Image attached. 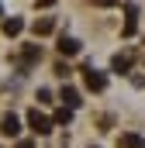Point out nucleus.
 Returning <instances> with one entry per match:
<instances>
[{
	"instance_id": "nucleus-12",
	"label": "nucleus",
	"mask_w": 145,
	"mask_h": 148,
	"mask_svg": "<svg viewBox=\"0 0 145 148\" xmlns=\"http://www.w3.org/2000/svg\"><path fill=\"white\" fill-rule=\"evenodd\" d=\"M0 17H3V10H0Z\"/></svg>"
},
{
	"instance_id": "nucleus-3",
	"label": "nucleus",
	"mask_w": 145,
	"mask_h": 148,
	"mask_svg": "<svg viewBox=\"0 0 145 148\" xmlns=\"http://www.w3.org/2000/svg\"><path fill=\"white\" fill-rule=\"evenodd\" d=\"M104 86H107V79H104V76L97 73V69H86V90H97V93H100Z\"/></svg>"
},
{
	"instance_id": "nucleus-7",
	"label": "nucleus",
	"mask_w": 145,
	"mask_h": 148,
	"mask_svg": "<svg viewBox=\"0 0 145 148\" xmlns=\"http://www.w3.org/2000/svg\"><path fill=\"white\" fill-rule=\"evenodd\" d=\"M62 103H66L69 110H76V107H79V93H76V90H69V86H66V90H62Z\"/></svg>"
},
{
	"instance_id": "nucleus-2",
	"label": "nucleus",
	"mask_w": 145,
	"mask_h": 148,
	"mask_svg": "<svg viewBox=\"0 0 145 148\" xmlns=\"http://www.w3.org/2000/svg\"><path fill=\"white\" fill-rule=\"evenodd\" d=\"M0 131H3L7 138H17V134H21V121H17L14 114H3V121H0Z\"/></svg>"
},
{
	"instance_id": "nucleus-10",
	"label": "nucleus",
	"mask_w": 145,
	"mask_h": 148,
	"mask_svg": "<svg viewBox=\"0 0 145 148\" xmlns=\"http://www.w3.org/2000/svg\"><path fill=\"white\" fill-rule=\"evenodd\" d=\"M52 121H55V124H69V121H72V110H69V107H59Z\"/></svg>"
},
{
	"instance_id": "nucleus-5",
	"label": "nucleus",
	"mask_w": 145,
	"mask_h": 148,
	"mask_svg": "<svg viewBox=\"0 0 145 148\" xmlns=\"http://www.w3.org/2000/svg\"><path fill=\"white\" fill-rule=\"evenodd\" d=\"M59 52H62V55H76V52H79V41H76V38H59Z\"/></svg>"
},
{
	"instance_id": "nucleus-1",
	"label": "nucleus",
	"mask_w": 145,
	"mask_h": 148,
	"mask_svg": "<svg viewBox=\"0 0 145 148\" xmlns=\"http://www.w3.org/2000/svg\"><path fill=\"white\" fill-rule=\"evenodd\" d=\"M52 117H45V114H38V110H28V127L35 131V134H48L52 131Z\"/></svg>"
},
{
	"instance_id": "nucleus-9",
	"label": "nucleus",
	"mask_w": 145,
	"mask_h": 148,
	"mask_svg": "<svg viewBox=\"0 0 145 148\" xmlns=\"http://www.w3.org/2000/svg\"><path fill=\"white\" fill-rule=\"evenodd\" d=\"M52 28H55V21H52V17H41V21H35V35H48Z\"/></svg>"
},
{
	"instance_id": "nucleus-11",
	"label": "nucleus",
	"mask_w": 145,
	"mask_h": 148,
	"mask_svg": "<svg viewBox=\"0 0 145 148\" xmlns=\"http://www.w3.org/2000/svg\"><path fill=\"white\" fill-rule=\"evenodd\" d=\"M14 148H35V145H31V141H17Z\"/></svg>"
},
{
	"instance_id": "nucleus-4",
	"label": "nucleus",
	"mask_w": 145,
	"mask_h": 148,
	"mask_svg": "<svg viewBox=\"0 0 145 148\" xmlns=\"http://www.w3.org/2000/svg\"><path fill=\"white\" fill-rule=\"evenodd\" d=\"M21 31H24V21H21V17H7V21H3V35L7 38L21 35Z\"/></svg>"
},
{
	"instance_id": "nucleus-8",
	"label": "nucleus",
	"mask_w": 145,
	"mask_h": 148,
	"mask_svg": "<svg viewBox=\"0 0 145 148\" xmlns=\"http://www.w3.org/2000/svg\"><path fill=\"white\" fill-rule=\"evenodd\" d=\"M114 73H128V66H131V55H114Z\"/></svg>"
},
{
	"instance_id": "nucleus-6",
	"label": "nucleus",
	"mask_w": 145,
	"mask_h": 148,
	"mask_svg": "<svg viewBox=\"0 0 145 148\" xmlns=\"http://www.w3.org/2000/svg\"><path fill=\"white\" fill-rule=\"evenodd\" d=\"M117 148H145V141L138 134H121V138H117Z\"/></svg>"
}]
</instances>
